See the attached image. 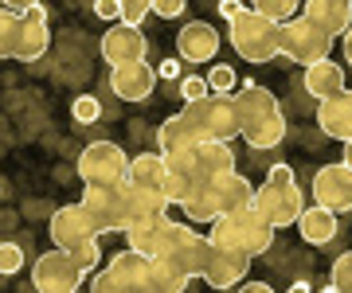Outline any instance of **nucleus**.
Here are the masks:
<instances>
[{
	"instance_id": "nucleus-23",
	"label": "nucleus",
	"mask_w": 352,
	"mask_h": 293,
	"mask_svg": "<svg viewBox=\"0 0 352 293\" xmlns=\"http://www.w3.org/2000/svg\"><path fill=\"white\" fill-rule=\"evenodd\" d=\"M302 16H309L317 27H325L329 36H344L352 27V0H305Z\"/></svg>"
},
{
	"instance_id": "nucleus-41",
	"label": "nucleus",
	"mask_w": 352,
	"mask_h": 293,
	"mask_svg": "<svg viewBox=\"0 0 352 293\" xmlns=\"http://www.w3.org/2000/svg\"><path fill=\"white\" fill-rule=\"evenodd\" d=\"M243 290H247V293H270V285H266V281H247Z\"/></svg>"
},
{
	"instance_id": "nucleus-30",
	"label": "nucleus",
	"mask_w": 352,
	"mask_h": 293,
	"mask_svg": "<svg viewBox=\"0 0 352 293\" xmlns=\"http://www.w3.org/2000/svg\"><path fill=\"white\" fill-rule=\"evenodd\" d=\"M0 270H4V278H12V274L24 270V246H20V242L8 239L0 246Z\"/></svg>"
},
{
	"instance_id": "nucleus-1",
	"label": "nucleus",
	"mask_w": 352,
	"mask_h": 293,
	"mask_svg": "<svg viewBox=\"0 0 352 293\" xmlns=\"http://www.w3.org/2000/svg\"><path fill=\"white\" fill-rule=\"evenodd\" d=\"M239 114H243V141L251 149H274L286 141V114L274 90L258 86V82H243L239 90Z\"/></svg>"
},
{
	"instance_id": "nucleus-24",
	"label": "nucleus",
	"mask_w": 352,
	"mask_h": 293,
	"mask_svg": "<svg viewBox=\"0 0 352 293\" xmlns=\"http://www.w3.org/2000/svg\"><path fill=\"white\" fill-rule=\"evenodd\" d=\"M298 231H302V239L309 246H329V242L337 239V211L325 204L305 207L302 219H298Z\"/></svg>"
},
{
	"instance_id": "nucleus-31",
	"label": "nucleus",
	"mask_w": 352,
	"mask_h": 293,
	"mask_svg": "<svg viewBox=\"0 0 352 293\" xmlns=\"http://www.w3.org/2000/svg\"><path fill=\"white\" fill-rule=\"evenodd\" d=\"M71 114H75V121H78V126H90V121H98L102 102L94 98V94H78V98H75V106H71Z\"/></svg>"
},
{
	"instance_id": "nucleus-20",
	"label": "nucleus",
	"mask_w": 352,
	"mask_h": 293,
	"mask_svg": "<svg viewBox=\"0 0 352 293\" xmlns=\"http://www.w3.org/2000/svg\"><path fill=\"white\" fill-rule=\"evenodd\" d=\"M254 184L247 176H239L235 168H227V172H219V176H212V196L215 204H219V215H227V211H243V207H254Z\"/></svg>"
},
{
	"instance_id": "nucleus-28",
	"label": "nucleus",
	"mask_w": 352,
	"mask_h": 293,
	"mask_svg": "<svg viewBox=\"0 0 352 293\" xmlns=\"http://www.w3.org/2000/svg\"><path fill=\"white\" fill-rule=\"evenodd\" d=\"M251 8H258L263 16H270V20H278V24H286V20L298 16L302 0H251Z\"/></svg>"
},
{
	"instance_id": "nucleus-13",
	"label": "nucleus",
	"mask_w": 352,
	"mask_h": 293,
	"mask_svg": "<svg viewBox=\"0 0 352 293\" xmlns=\"http://www.w3.org/2000/svg\"><path fill=\"white\" fill-rule=\"evenodd\" d=\"M164 156H168V180H164V191H168V200L180 207L192 191L200 188V184H208V180H212V172L200 165L196 141H192V145H180V149H168Z\"/></svg>"
},
{
	"instance_id": "nucleus-25",
	"label": "nucleus",
	"mask_w": 352,
	"mask_h": 293,
	"mask_svg": "<svg viewBox=\"0 0 352 293\" xmlns=\"http://www.w3.org/2000/svg\"><path fill=\"white\" fill-rule=\"evenodd\" d=\"M305 90L314 94L317 102L340 94V90H344V67L333 63L329 55H325V59H317V63H309V67H305Z\"/></svg>"
},
{
	"instance_id": "nucleus-22",
	"label": "nucleus",
	"mask_w": 352,
	"mask_h": 293,
	"mask_svg": "<svg viewBox=\"0 0 352 293\" xmlns=\"http://www.w3.org/2000/svg\"><path fill=\"white\" fill-rule=\"evenodd\" d=\"M168 231H173V219H168V211H164V215H149V219L129 223L126 239H129V246H133V250L157 258L164 250V242H168Z\"/></svg>"
},
{
	"instance_id": "nucleus-40",
	"label": "nucleus",
	"mask_w": 352,
	"mask_h": 293,
	"mask_svg": "<svg viewBox=\"0 0 352 293\" xmlns=\"http://www.w3.org/2000/svg\"><path fill=\"white\" fill-rule=\"evenodd\" d=\"M340 43H344V59H349V67H352V27L340 36Z\"/></svg>"
},
{
	"instance_id": "nucleus-42",
	"label": "nucleus",
	"mask_w": 352,
	"mask_h": 293,
	"mask_svg": "<svg viewBox=\"0 0 352 293\" xmlns=\"http://www.w3.org/2000/svg\"><path fill=\"white\" fill-rule=\"evenodd\" d=\"M161 75L164 78H176V75H180V63H161Z\"/></svg>"
},
{
	"instance_id": "nucleus-10",
	"label": "nucleus",
	"mask_w": 352,
	"mask_h": 293,
	"mask_svg": "<svg viewBox=\"0 0 352 293\" xmlns=\"http://www.w3.org/2000/svg\"><path fill=\"white\" fill-rule=\"evenodd\" d=\"M78 176L82 184H126L129 180V156L113 141H90L78 153Z\"/></svg>"
},
{
	"instance_id": "nucleus-12",
	"label": "nucleus",
	"mask_w": 352,
	"mask_h": 293,
	"mask_svg": "<svg viewBox=\"0 0 352 293\" xmlns=\"http://www.w3.org/2000/svg\"><path fill=\"white\" fill-rule=\"evenodd\" d=\"M87 278V270L78 266V258L63 246H55L47 255L36 258V270H32V281H36V290L43 293H75Z\"/></svg>"
},
{
	"instance_id": "nucleus-36",
	"label": "nucleus",
	"mask_w": 352,
	"mask_h": 293,
	"mask_svg": "<svg viewBox=\"0 0 352 293\" xmlns=\"http://www.w3.org/2000/svg\"><path fill=\"white\" fill-rule=\"evenodd\" d=\"M184 8H188V0H153V12L161 20H176V16H184Z\"/></svg>"
},
{
	"instance_id": "nucleus-9",
	"label": "nucleus",
	"mask_w": 352,
	"mask_h": 293,
	"mask_svg": "<svg viewBox=\"0 0 352 293\" xmlns=\"http://www.w3.org/2000/svg\"><path fill=\"white\" fill-rule=\"evenodd\" d=\"M333 39L337 36H329L325 27H317L309 16H294V20L282 24V55H286L289 63L309 67L333 51Z\"/></svg>"
},
{
	"instance_id": "nucleus-39",
	"label": "nucleus",
	"mask_w": 352,
	"mask_h": 293,
	"mask_svg": "<svg viewBox=\"0 0 352 293\" xmlns=\"http://www.w3.org/2000/svg\"><path fill=\"white\" fill-rule=\"evenodd\" d=\"M36 4H43V0H4V8H16V12H28Z\"/></svg>"
},
{
	"instance_id": "nucleus-27",
	"label": "nucleus",
	"mask_w": 352,
	"mask_h": 293,
	"mask_svg": "<svg viewBox=\"0 0 352 293\" xmlns=\"http://www.w3.org/2000/svg\"><path fill=\"white\" fill-rule=\"evenodd\" d=\"M192 141H200V133L192 129V121L184 117V110L173 117H164L161 121V133H157V145H161L164 153L168 149H180V145H192Z\"/></svg>"
},
{
	"instance_id": "nucleus-11",
	"label": "nucleus",
	"mask_w": 352,
	"mask_h": 293,
	"mask_svg": "<svg viewBox=\"0 0 352 293\" xmlns=\"http://www.w3.org/2000/svg\"><path fill=\"white\" fill-rule=\"evenodd\" d=\"M47 235L55 246H63V250H78V246H87L102 235L98 219L90 215V207L78 200V204H67V207H55L51 211V223H47Z\"/></svg>"
},
{
	"instance_id": "nucleus-43",
	"label": "nucleus",
	"mask_w": 352,
	"mask_h": 293,
	"mask_svg": "<svg viewBox=\"0 0 352 293\" xmlns=\"http://www.w3.org/2000/svg\"><path fill=\"white\" fill-rule=\"evenodd\" d=\"M344 165L352 168V141H344Z\"/></svg>"
},
{
	"instance_id": "nucleus-34",
	"label": "nucleus",
	"mask_w": 352,
	"mask_h": 293,
	"mask_svg": "<svg viewBox=\"0 0 352 293\" xmlns=\"http://www.w3.org/2000/svg\"><path fill=\"white\" fill-rule=\"evenodd\" d=\"M71 255L78 258V266L87 270V274H98V262H102V246H98V239L87 242V246H78V250H71Z\"/></svg>"
},
{
	"instance_id": "nucleus-2",
	"label": "nucleus",
	"mask_w": 352,
	"mask_h": 293,
	"mask_svg": "<svg viewBox=\"0 0 352 293\" xmlns=\"http://www.w3.org/2000/svg\"><path fill=\"white\" fill-rule=\"evenodd\" d=\"M47 43H51V32H47V12H43V4L28 8V12L4 8V16H0V51H4V59L36 63V59H43Z\"/></svg>"
},
{
	"instance_id": "nucleus-7",
	"label": "nucleus",
	"mask_w": 352,
	"mask_h": 293,
	"mask_svg": "<svg viewBox=\"0 0 352 293\" xmlns=\"http://www.w3.org/2000/svg\"><path fill=\"white\" fill-rule=\"evenodd\" d=\"M208 258H212V235H200L192 223H173L168 242H164V250L157 255V262H164L173 274L192 281V278H204Z\"/></svg>"
},
{
	"instance_id": "nucleus-4",
	"label": "nucleus",
	"mask_w": 352,
	"mask_h": 293,
	"mask_svg": "<svg viewBox=\"0 0 352 293\" xmlns=\"http://www.w3.org/2000/svg\"><path fill=\"white\" fill-rule=\"evenodd\" d=\"M231 47L247 59V63H270L282 55V24L263 16L258 8H243L231 20Z\"/></svg>"
},
{
	"instance_id": "nucleus-18",
	"label": "nucleus",
	"mask_w": 352,
	"mask_h": 293,
	"mask_svg": "<svg viewBox=\"0 0 352 293\" xmlns=\"http://www.w3.org/2000/svg\"><path fill=\"white\" fill-rule=\"evenodd\" d=\"M251 270V255L247 250H235V246H219L212 242V258H208V270H204V281L212 290H231L239 285L243 274Z\"/></svg>"
},
{
	"instance_id": "nucleus-21",
	"label": "nucleus",
	"mask_w": 352,
	"mask_h": 293,
	"mask_svg": "<svg viewBox=\"0 0 352 293\" xmlns=\"http://www.w3.org/2000/svg\"><path fill=\"white\" fill-rule=\"evenodd\" d=\"M317 126L333 141H352V90L349 86L340 90V94H333V98H321Z\"/></svg>"
},
{
	"instance_id": "nucleus-26",
	"label": "nucleus",
	"mask_w": 352,
	"mask_h": 293,
	"mask_svg": "<svg viewBox=\"0 0 352 293\" xmlns=\"http://www.w3.org/2000/svg\"><path fill=\"white\" fill-rule=\"evenodd\" d=\"M164 180H168V156H164V149L161 153H138L129 161V184L164 191Z\"/></svg>"
},
{
	"instance_id": "nucleus-3",
	"label": "nucleus",
	"mask_w": 352,
	"mask_h": 293,
	"mask_svg": "<svg viewBox=\"0 0 352 293\" xmlns=\"http://www.w3.org/2000/svg\"><path fill=\"white\" fill-rule=\"evenodd\" d=\"M274 223L258 211V207H243V211H227L212 223V242L219 246H235V250H247L251 258L266 255L274 246Z\"/></svg>"
},
{
	"instance_id": "nucleus-15",
	"label": "nucleus",
	"mask_w": 352,
	"mask_h": 293,
	"mask_svg": "<svg viewBox=\"0 0 352 293\" xmlns=\"http://www.w3.org/2000/svg\"><path fill=\"white\" fill-rule=\"evenodd\" d=\"M149 51V39L141 32V24H113L106 27V36H102V59L110 67H122V63H133V59H145Z\"/></svg>"
},
{
	"instance_id": "nucleus-38",
	"label": "nucleus",
	"mask_w": 352,
	"mask_h": 293,
	"mask_svg": "<svg viewBox=\"0 0 352 293\" xmlns=\"http://www.w3.org/2000/svg\"><path fill=\"white\" fill-rule=\"evenodd\" d=\"M243 8H247L243 0H219V16H223L227 24H231V20H235V16L243 12Z\"/></svg>"
},
{
	"instance_id": "nucleus-8",
	"label": "nucleus",
	"mask_w": 352,
	"mask_h": 293,
	"mask_svg": "<svg viewBox=\"0 0 352 293\" xmlns=\"http://www.w3.org/2000/svg\"><path fill=\"white\" fill-rule=\"evenodd\" d=\"M94 293H153V258L126 246L106 262V270L94 274L90 281Z\"/></svg>"
},
{
	"instance_id": "nucleus-33",
	"label": "nucleus",
	"mask_w": 352,
	"mask_h": 293,
	"mask_svg": "<svg viewBox=\"0 0 352 293\" xmlns=\"http://www.w3.org/2000/svg\"><path fill=\"white\" fill-rule=\"evenodd\" d=\"M208 82H212L215 94H235V82H239V78H235V71H231L227 63H219V67H212Z\"/></svg>"
},
{
	"instance_id": "nucleus-29",
	"label": "nucleus",
	"mask_w": 352,
	"mask_h": 293,
	"mask_svg": "<svg viewBox=\"0 0 352 293\" xmlns=\"http://www.w3.org/2000/svg\"><path fill=\"white\" fill-rule=\"evenodd\" d=\"M329 290L352 293V250H344V255L333 262V274H329Z\"/></svg>"
},
{
	"instance_id": "nucleus-6",
	"label": "nucleus",
	"mask_w": 352,
	"mask_h": 293,
	"mask_svg": "<svg viewBox=\"0 0 352 293\" xmlns=\"http://www.w3.org/2000/svg\"><path fill=\"white\" fill-rule=\"evenodd\" d=\"M184 117L200 141H235L243 137V114H239V94H208L200 102H184Z\"/></svg>"
},
{
	"instance_id": "nucleus-5",
	"label": "nucleus",
	"mask_w": 352,
	"mask_h": 293,
	"mask_svg": "<svg viewBox=\"0 0 352 293\" xmlns=\"http://www.w3.org/2000/svg\"><path fill=\"white\" fill-rule=\"evenodd\" d=\"M254 207H258L278 231L294 227V223L302 219L305 196H302V188H298L294 172H289V165H274L266 172V180L258 184V191H254Z\"/></svg>"
},
{
	"instance_id": "nucleus-19",
	"label": "nucleus",
	"mask_w": 352,
	"mask_h": 293,
	"mask_svg": "<svg viewBox=\"0 0 352 293\" xmlns=\"http://www.w3.org/2000/svg\"><path fill=\"white\" fill-rule=\"evenodd\" d=\"M215 51H219V32L204 20H192L176 32V55L184 63H212Z\"/></svg>"
},
{
	"instance_id": "nucleus-16",
	"label": "nucleus",
	"mask_w": 352,
	"mask_h": 293,
	"mask_svg": "<svg viewBox=\"0 0 352 293\" xmlns=\"http://www.w3.org/2000/svg\"><path fill=\"white\" fill-rule=\"evenodd\" d=\"M314 200L317 204L333 207L337 215H344V211H352V168L340 161V165H325L317 168L314 176Z\"/></svg>"
},
{
	"instance_id": "nucleus-37",
	"label": "nucleus",
	"mask_w": 352,
	"mask_h": 293,
	"mask_svg": "<svg viewBox=\"0 0 352 293\" xmlns=\"http://www.w3.org/2000/svg\"><path fill=\"white\" fill-rule=\"evenodd\" d=\"M94 16L98 20H122V0H94Z\"/></svg>"
},
{
	"instance_id": "nucleus-17",
	"label": "nucleus",
	"mask_w": 352,
	"mask_h": 293,
	"mask_svg": "<svg viewBox=\"0 0 352 293\" xmlns=\"http://www.w3.org/2000/svg\"><path fill=\"white\" fill-rule=\"evenodd\" d=\"M110 90L122 102H145L153 90H157V67H149L145 59L110 67Z\"/></svg>"
},
{
	"instance_id": "nucleus-32",
	"label": "nucleus",
	"mask_w": 352,
	"mask_h": 293,
	"mask_svg": "<svg viewBox=\"0 0 352 293\" xmlns=\"http://www.w3.org/2000/svg\"><path fill=\"white\" fill-rule=\"evenodd\" d=\"M208 94H212V82H208V78H200V75L180 78V98H184V102H200V98H208Z\"/></svg>"
},
{
	"instance_id": "nucleus-35",
	"label": "nucleus",
	"mask_w": 352,
	"mask_h": 293,
	"mask_svg": "<svg viewBox=\"0 0 352 293\" xmlns=\"http://www.w3.org/2000/svg\"><path fill=\"white\" fill-rule=\"evenodd\" d=\"M153 12V0H122V20L126 24H141Z\"/></svg>"
},
{
	"instance_id": "nucleus-14",
	"label": "nucleus",
	"mask_w": 352,
	"mask_h": 293,
	"mask_svg": "<svg viewBox=\"0 0 352 293\" xmlns=\"http://www.w3.org/2000/svg\"><path fill=\"white\" fill-rule=\"evenodd\" d=\"M82 204L98 219L102 235H110V231L126 235V184H87Z\"/></svg>"
}]
</instances>
